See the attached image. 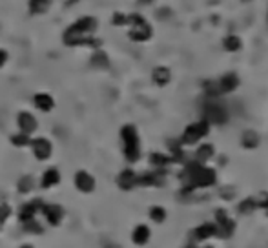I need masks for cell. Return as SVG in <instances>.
<instances>
[{
  "label": "cell",
  "instance_id": "obj_1",
  "mask_svg": "<svg viewBox=\"0 0 268 248\" xmlns=\"http://www.w3.org/2000/svg\"><path fill=\"white\" fill-rule=\"evenodd\" d=\"M95 29H97V20L93 16H82L77 22L64 31L62 40L66 46H88V48H99L100 40L93 37Z\"/></svg>",
  "mask_w": 268,
  "mask_h": 248
},
{
  "label": "cell",
  "instance_id": "obj_2",
  "mask_svg": "<svg viewBox=\"0 0 268 248\" xmlns=\"http://www.w3.org/2000/svg\"><path fill=\"white\" fill-rule=\"evenodd\" d=\"M121 139L124 143V155L130 163H135L141 157V143H139V135H137L135 126L126 124L121 130Z\"/></svg>",
  "mask_w": 268,
  "mask_h": 248
},
{
  "label": "cell",
  "instance_id": "obj_3",
  "mask_svg": "<svg viewBox=\"0 0 268 248\" xmlns=\"http://www.w3.org/2000/svg\"><path fill=\"white\" fill-rule=\"evenodd\" d=\"M128 24H132L130 38L135 42H144L152 37V27L141 15H128Z\"/></svg>",
  "mask_w": 268,
  "mask_h": 248
},
{
  "label": "cell",
  "instance_id": "obj_4",
  "mask_svg": "<svg viewBox=\"0 0 268 248\" xmlns=\"http://www.w3.org/2000/svg\"><path fill=\"white\" fill-rule=\"evenodd\" d=\"M29 144H31V150H33V153H35V157H37L38 161H46V159L51 157L53 146L47 139H44V137L33 139Z\"/></svg>",
  "mask_w": 268,
  "mask_h": 248
},
{
  "label": "cell",
  "instance_id": "obj_5",
  "mask_svg": "<svg viewBox=\"0 0 268 248\" xmlns=\"http://www.w3.org/2000/svg\"><path fill=\"white\" fill-rule=\"evenodd\" d=\"M206 132H208V124L206 122H197V124H192V126L186 128V132L183 135V141L184 143H197L201 137H205Z\"/></svg>",
  "mask_w": 268,
  "mask_h": 248
},
{
  "label": "cell",
  "instance_id": "obj_6",
  "mask_svg": "<svg viewBox=\"0 0 268 248\" xmlns=\"http://www.w3.org/2000/svg\"><path fill=\"white\" fill-rule=\"evenodd\" d=\"M40 212H42V216L46 217V221L49 223L51 227L60 225V221H62V217H64L62 206H58V205H42Z\"/></svg>",
  "mask_w": 268,
  "mask_h": 248
},
{
  "label": "cell",
  "instance_id": "obj_7",
  "mask_svg": "<svg viewBox=\"0 0 268 248\" xmlns=\"http://www.w3.org/2000/svg\"><path fill=\"white\" fill-rule=\"evenodd\" d=\"M42 205H44L42 199H33V201H29V203H26V205L20 208V212H18V219H20L22 223H27V221H31V219H35L37 212H40Z\"/></svg>",
  "mask_w": 268,
  "mask_h": 248
},
{
  "label": "cell",
  "instance_id": "obj_8",
  "mask_svg": "<svg viewBox=\"0 0 268 248\" xmlns=\"http://www.w3.org/2000/svg\"><path fill=\"white\" fill-rule=\"evenodd\" d=\"M16 124H18V128H20L22 133H33L35 130L38 128V122L37 119L29 113V111H20L18 113V117H16Z\"/></svg>",
  "mask_w": 268,
  "mask_h": 248
},
{
  "label": "cell",
  "instance_id": "obj_9",
  "mask_svg": "<svg viewBox=\"0 0 268 248\" xmlns=\"http://www.w3.org/2000/svg\"><path fill=\"white\" fill-rule=\"evenodd\" d=\"M75 186H77V190L84 192V194H89V192L95 190V179L93 175H89L88 172H84V170H80V172H77L75 174Z\"/></svg>",
  "mask_w": 268,
  "mask_h": 248
},
{
  "label": "cell",
  "instance_id": "obj_10",
  "mask_svg": "<svg viewBox=\"0 0 268 248\" xmlns=\"http://www.w3.org/2000/svg\"><path fill=\"white\" fill-rule=\"evenodd\" d=\"M33 104L37 106V110L47 113V111H51L55 108V100H53L51 95H47V93H37V95L33 97Z\"/></svg>",
  "mask_w": 268,
  "mask_h": 248
},
{
  "label": "cell",
  "instance_id": "obj_11",
  "mask_svg": "<svg viewBox=\"0 0 268 248\" xmlns=\"http://www.w3.org/2000/svg\"><path fill=\"white\" fill-rule=\"evenodd\" d=\"M117 185L121 186L122 190H130L137 185V175L132 170H122L119 177H117Z\"/></svg>",
  "mask_w": 268,
  "mask_h": 248
},
{
  "label": "cell",
  "instance_id": "obj_12",
  "mask_svg": "<svg viewBox=\"0 0 268 248\" xmlns=\"http://www.w3.org/2000/svg\"><path fill=\"white\" fill-rule=\"evenodd\" d=\"M58 183H60V174L57 168H49L42 174V181H40L42 188H51V186H57Z\"/></svg>",
  "mask_w": 268,
  "mask_h": 248
},
{
  "label": "cell",
  "instance_id": "obj_13",
  "mask_svg": "<svg viewBox=\"0 0 268 248\" xmlns=\"http://www.w3.org/2000/svg\"><path fill=\"white\" fill-rule=\"evenodd\" d=\"M132 239H133V243H135V245L148 243V239H150V228L144 227V225H139V227L133 230Z\"/></svg>",
  "mask_w": 268,
  "mask_h": 248
},
{
  "label": "cell",
  "instance_id": "obj_14",
  "mask_svg": "<svg viewBox=\"0 0 268 248\" xmlns=\"http://www.w3.org/2000/svg\"><path fill=\"white\" fill-rule=\"evenodd\" d=\"M153 80L155 84L164 86L170 82V69L168 68H155L153 69Z\"/></svg>",
  "mask_w": 268,
  "mask_h": 248
},
{
  "label": "cell",
  "instance_id": "obj_15",
  "mask_svg": "<svg viewBox=\"0 0 268 248\" xmlns=\"http://www.w3.org/2000/svg\"><path fill=\"white\" fill-rule=\"evenodd\" d=\"M49 7V0H29V11L33 15H40Z\"/></svg>",
  "mask_w": 268,
  "mask_h": 248
},
{
  "label": "cell",
  "instance_id": "obj_16",
  "mask_svg": "<svg viewBox=\"0 0 268 248\" xmlns=\"http://www.w3.org/2000/svg\"><path fill=\"white\" fill-rule=\"evenodd\" d=\"M11 143L15 144L16 148H24V146H27V144L31 143V139H29V135L27 133H15L13 137H11Z\"/></svg>",
  "mask_w": 268,
  "mask_h": 248
},
{
  "label": "cell",
  "instance_id": "obj_17",
  "mask_svg": "<svg viewBox=\"0 0 268 248\" xmlns=\"http://www.w3.org/2000/svg\"><path fill=\"white\" fill-rule=\"evenodd\" d=\"M237 86V77L236 75H226L221 80V90L223 91H232Z\"/></svg>",
  "mask_w": 268,
  "mask_h": 248
},
{
  "label": "cell",
  "instance_id": "obj_18",
  "mask_svg": "<svg viewBox=\"0 0 268 248\" xmlns=\"http://www.w3.org/2000/svg\"><path fill=\"white\" fill-rule=\"evenodd\" d=\"M33 190V177H29V175H26V177H22L20 181H18V192L20 194H27V192Z\"/></svg>",
  "mask_w": 268,
  "mask_h": 248
},
{
  "label": "cell",
  "instance_id": "obj_19",
  "mask_svg": "<svg viewBox=\"0 0 268 248\" xmlns=\"http://www.w3.org/2000/svg\"><path fill=\"white\" fill-rule=\"evenodd\" d=\"M91 64L93 66H97V68H104V66H108V57H106V53L102 51H97L91 57Z\"/></svg>",
  "mask_w": 268,
  "mask_h": 248
},
{
  "label": "cell",
  "instance_id": "obj_20",
  "mask_svg": "<svg viewBox=\"0 0 268 248\" xmlns=\"http://www.w3.org/2000/svg\"><path fill=\"white\" fill-rule=\"evenodd\" d=\"M150 217H152L155 223H163L164 219H166V212H164V208H161V206H153L152 210H150Z\"/></svg>",
  "mask_w": 268,
  "mask_h": 248
},
{
  "label": "cell",
  "instance_id": "obj_21",
  "mask_svg": "<svg viewBox=\"0 0 268 248\" xmlns=\"http://www.w3.org/2000/svg\"><path fill=\"white\" fill-rule=\"evenodd\" d=\"M239 46H241V40L237 37H228L225 38V48L230 49V51H236V49H239Z\"/></svg>",
  "mask_w": 268,
  "mask_h": 248
},
{
  "label": "cell",
  "instance_id": "obj_22",
  "mask_svg": "<svg viewBox=\"0 0 268 248\" xmlns=\"http://www.w3.org/2000/svg\"><path fill=\"white\" fill-rule=\"evenodd\" d=\"M24 225V228H26L27 232H33V234H40L42 232V227L38 225L35 219H31V221H27V223H22Z\"/></svg>",
  "mask_w": 268,
  "mask_h": 248
},
{
  "label": "cell",
  "instance_id": "obj_23",
  "mask_svg": "<svg viewBox=\"0 0 268 248\" xmlns=\"http://www.w3.org/2000/svg\"><path fill=\"white\" fill-rule=\"evenodd\" d=\"M111 24H113V26H126L128 15H124V13H115L113 18H111Z\"/></svg>",
  "mask_w": 268,
  "mask_h": 248
},
{
  "label": "cell",
  "instance_id": "obj_24",
  "mask_svg": "<svg viewBox=\"0 0 268 248\" xmlns=\"http://www.w3.org/2000/svg\"><path fill=\"white\" fill-rule=\"evenodd\" d=\"M150 161H152V164H155V166H164V164L168 163V157H164L161 153H153L152 157H150Z\"/></svg>",
  "mask_w": 268,
  "mask_h": 248
},
{
  "label": "cell",
  "instance_id": "obj_25",
  "mask_svg": "<svg viewBox=\"0 0 268 248\" xmlns=\"http://www.w3.org/2000/svg\"><path fill=\"white\" fill-rule=\"evenodd\" d=\"M259 139L254 135L252 132H248L247 135H245V139H243V143H245V146H248V148H252V146H256L258 144Z\"/></svg>",
  "mask_w": 268,
  "mask_h": 248
},
{
  "label": "cell",
  "instance_id": "obj_26",
  "mask_svg": "<svg viewBox=\"0 0 268 248\" xmlns=\"http://www.w3.org/2000/svg\"><path fill=\"white\" fill-rule=\"evenodd\" d=\"M11 216V208L9 205H0V225L5 223V219Z\"/></svg>",
  "mask_w": 268,
  "mask_h": 248
},
{
  "label": "cell",
  "instance_id": "obj_27",
  "mask_svg": "<svg viewBox=\"0 0 268 248\" xmlns=\"http://www.w3.org/2000/svg\"><path fill=\"white\" fill-rule=\"evenodd\" d=\"M214 153V150H212V146H201V150L197 152V157L201 159H208Z\"/></svg>",
  "mask_w": 268,
  "mask_h": 248
},
{
  "label": "cell",
  "instance_id": "obj_28",
  "mask_svg": "<svg viewBox=\"0 0 268 248\" xmlns=\"http://www.w3.org/2000/svg\"><path fill=\"white\" fill-rule=\"evenodd\" d=\"M5 60H7V53H5L4 49H0V68L5 64Z\"/></svg>",
  "mask_w": 268,
  "mask_h": 248
},
{
  "label": "cell",
  "instance_id": "obj_29",
  "mask_svg": "<svg viewBox=\"0 0 268 248\" xmlns=\"http://www.w3.org/2000/svg\"><path fill=\"white\" fill-rule=\"evenodd\" d=\"M20 248H33L31 245H24V247H20Z\"/></svg>",
  "mask_w": 268,
  "mask_h": 248
},
{
  "label": "cell",
  "instance_id": "obj_30",
  "mask_svg": "<svg viewBox=\"0 0 268 248\" xmlns=\"http://www.w3.org/2000/svg\"><path fill=\"white\" fill-rule=\"evenodd\" d=\"M142 2H152V0H142Z\"/></svg>",
  "mask_w": 268,
  "mask_h": 248
}]
</instances>
